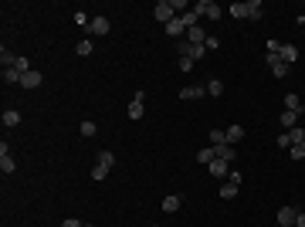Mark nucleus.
I'll use <instances>...</instances> for the list:
<instances>
[{
    "label": "nucleus",
    "mask_w": 305,
    "mask_h": 227,
    "mask_svg": "<svg viewBox=\"0 0 305 227\" xmlns=\"http://www.w3.org/2000/svg\"><path fill=\"white\" fill-rule=\"evenodd\" d=\"M295 217H299L295 207H282L278 210V227H295Z\"/></svg>",
    "instance_id": "39448f33"
},
{
    "label": "nucleus",
    "mask_w": 305,
    "mask_h": 227,
    "mask_svg": "<svg viewBox=\"0 0 305 227\" xmlns=\"http://www.w3.org/2000/svg\"><path fill=\"white\" fill-rule=\"evenodd\" d=\"M0 122H3L7 129H14V126H20V112H17V109H7V112L0 115Z\"/></svg>",
    "instance_id": "2eb2a0df"
},
{
    "label": "nucleus",
    "mask_w": 305,
    "mask_h": 227,
    "mask_svg": "<svg viewBox=\"0 0 305 227\" xmlns=\"http://www.w3.org/2000/svg\"><path fill=\"white\" fill-rule=\"evenodd\" d=\"M129 119H143V102H129Z\"/></svg>",
    "instance_id": "c756f323"
},
{
    "label": "nucleus",
    "mask_w": 305,
    "mask_h": 227,
    "mask_svg": "<svg viewBox=\"0 0 305 227\" xmlns=\"http://www.w3.org/2000/svg\"><path fill=\"white\" fill-rule=\"evenodd\" d=\"M197 10H200L204 17H210V20H217V17H221V7H217L214 0H200V3H197Z\"/></svg>",
    "instance_id": "423d86ee"
},
{
    "label": "nucleus",
    "mask_w": 305,
    "mask_h": 227,
    "mask_svg": "<svg viewBox=\"0 0 305 227\" xmlns=\"http://www.w3.org/2000/svg\"><path fill=\"white\" fill-rule=\"evenodd\" d=\"M163 210H166V214H176V210H180V197H176V193L163 197Z\"/></svg>",
    "instance_id": "412c9836"
},
{
    "label": "nucleus",
    "mask_w": 305,
    "mask_h": 227,
    "mask_svg": "<svg viewBox=\"0 0 305 227\" xmlns=\"http://www.w3.org/2000/svg\"><path fill=\"white\" fill-rule=\"evenodd\" d=\"M237 193H241V183H230V180L221 183V200H234Z\"/></svg>",
    "instance_id": "6e6552de"
},
{
    "label": "nucleus",
    "mask_w": 305,
    "mask_h": 227,
    "mask_svg": "<svg viewBox=\"0 0 305 227\" xmlns=\"http://www.w3.org/2000/svg\"><path fill=\"white\" fill-rule=\"evenodd\" d=\"M193 65H197L193 58H180V72H193Z\"/></svg>",
    "instance_id": "473e14b6"
},
{
    "label": "nucleus",
    "mask_w": 305,
    "mask_h": 227,
    "mask_svg": "<svg viewBox=\"0 0 305 227\" xmlns=\"http://www.w3.org/2000/svg\"><path fill=\"white\" fill-rule=\"evenodd\" d=\"M204 95H207V88H197V85L180 88V98H183V102H190V98H204Z\"/></svg>",
    "instance_id": "1a4fd4ad"
},
{
    "label": "nucleus",
    "mask_w": 305,
    "mask_h": 227,
    "mask_svg": "<svg viewBox=\"0 0 305 227\" xmlns=\"http://www.w3.org/2000/svg\"><path fill=\"white\" fill-rule=\"evenodd\" d=\"M268 68H271V75H275V78L288 75V65L282 61V55H268Z\"/></svg>",
    "instance_id": "7ed1b4c3"
},
{
    "label": "nucleus",
    "mask_w": 305,
    "mask_h": 227,
    "mask_svg": "<svg viewBox=\"0 0 305 227\" xmlns=\"http://www.w3.org/2000/svg\"><path fill=\"white\" fill-rule=\"evenodd\" d=\"M302 146H305V143H302Z\"/></svg>",
    "instance_id": "ea45409f"
},
{
    "label": "nucleus",
    "mask_w": 305,
    "mask_h": 227,
    "mask_svg": "<svg viewBox=\"0 0 305 227\" xmlns=\"http://www.w3.org/2000/svg\"><path fill=\"white\" fill-rule=\"evenodd\" d=\"M61 227H85V224H81V221H75V217H68V221H65Z\"/></svg>",
    "instance_id": "e433bc0d"
},
{
    "label": "nucleus",
    "mask_w": 305,
    "mask_h": 227,
    "mask_svg": "<svg viewBox=\"0 0 305 227\" xmlns=\"http://www.w3.org/2000/svg\"><path fill=\"white\" fill-rule=\"evenodd\" d=\"M95 132H98V126H95V122H88V119H85V122H81V136H88V139H92V136H95Z\"/></svg>",
    "instance_id": "7c9ffc66"
},
{
    "label": "nucleus",
    "mask_w": 305,
    "mask_h": 227,
    "mask_svg": "<svg viewBox=\"0 0 305 227\" xmlns=\"http://www.w3.org/2000/svg\"><path fill=\"white\" fill-rule=\"evenodd\" d=\"M299 119H302V115H299V112H292V109H285V112H282V119H278V122H282V126H285V132H288V129H295V126H299Z\"/></svg>",
    "instance_id": "9d476101"
},
{
    "label": "nucleus",
    "mask_w": 305,
    "mask_h": 227,
    "mask_svg": "<svg viewBox=\"0 0 305 227\" xmlns=\"http://www.w3.org/2000/svg\"><path fill=\"white\" fill-rule=\"evenodd\" d=\"M176 51H180V58H193V61H200V58L207 55V44H190V41L183 38V41H176Z\"/></svg>",
    "instance_id": "f257e3e1"
},
{
    "label": "nucleus",
    "mask_w": 305,
    "mask_h": 227,
    "mask_svg": "<svg viewBox=\"0 0 305 227\" xmlns=\"http://www.w3.org/2000/svg\"><path fill=\"white\" fill-rule=\"evenodd\" d=\"M105 176H109V170H105L102 163H95V170H92V180H95V183H102Z\"/></svg>",
    "instance_id": "cd10ccee"
},
{
    "label": "nucleus",
    "mask_w": 305,
    "mask_h": 227,
    "mask_svg": "<svg viewBox=\"0 0 305 227\" xmlns=\"http://www.w3.org/2000/svg\"><path fill=\"white\" fill-rule=\"evenodd\" d=\"M210 143L214 146H228V132L224 129H210Z\"/></svg>",
    "instance_id": "5701e85b"
},
{
    "label": "nucleus",
    "mask_w": 305,
    "mask_h": 227,
    "mask_svg": "<svg viewBox=\"0 0 305 227\" xmlns=\"http://www.w3.org/2000/svg\"><path fill=\"white\" fill-rule=\"evenodd\" d=\"M20 72H17V68H3V81H7V85H14V81H17V85H20Z\"/></svg>",
    "instance_id": "393cba45"
},
{
    "label": "nucleus",
    "mask_w": 305,
    "mask_h": 227,
    "mask_svg": "<svg viewBox=\"0 0 305 227\" xmlns=\"http://www.w3.org/2000/svg\"><path fill=\"white\" fill-rule=\"evenodd\" d=\"M285 109H292V112H299V115H302V112H305L302 98H299L295 92H288V95H285Z\"/></svg>",
    "instance_id": "dca6fc26"
},
{
    "label": "nucleus",
    "mask_w": 305,
    "mask_h": 227,
    "mask_svg": "<svg viewBox=\"0 0 305 227\" xmlns=\"http://www.w3.org/2000/svg\"><path fill=\"white\" fill-rule=\"evenodd\" d=\"M214 159H217V150H214V146H207V150L197 152V163H204V166H210Z\"/></svg>",
    "instance_id": "aec40b11"
},
{
    "label": "nucleus",
    "mask_w": 305,
    "mask_h": 227,
    "mask_svg": "<svg viewBox=\"0 0 305 227\" xmlns=\"http://www.w3.org/2000/svg\"><path fill=\"white\" fill-rule=\"evenodd\" d=\"M295 227H305V210H299V217H295Z\"/></svg>",
    "instance_id": "4c0bfd02"
},
{
    "label": "nucleus",
    "mask_w": 305,
    "mask_h": 227,
    "mask_svg": "<svg viewBox=\"0 0 305 227\" xmlns=\"http://www.w3.org/2000/svg\"><path fill=\"white\" fill-rule=\"evenodd\" d=\"M152 14H156V20H163V24H170V20L176 17V10H173V3H170V0H159V3L152 7Z\"/></svg>",
    "instance_id": "f03ea898"
},
{
    "label": "nucleus",
    "mask_w": 305,
    "mask_h": 227,
    "mask_svg": "<svg viewBox=\"0 0 305 227\" xmlns=\"http://www.w3.org/2000/svg\"><path fill=\"white\" fill-rule=\"evenodd\" d=\"M268 55H282V44L278 41H268Z\"/></svg>",
    "instance_id": "f704fd0d"
},
{
    "label": "nucleus",
    "mask_w": 305,
    "mask_h": 227,
    "mask_svg": "<svg viewBox=\"0 0 305 227\" xmlns=\"http://www.w3.org/2000/svg\"><path fill=\"white\" fill-rule=\"evenodd\" d=\"M14 68H17V72H20V75H27V72H34V68H31V61H27V58H17V65H14Z\"/></svg>",
    "instance_id": "2f4dec72"
},
{
    "label": "nucleus",
    "mask_w": 305,
    "mask_h": 227,
    "mask_svg": "<svg viewBox=\"0 0 305 227\" xmlns=\"http://www.w3.org/2000/svg\"><path fill=\"white\" fill-rule=\"evenodd\" d=\"M207 95H214V98L224 95V81H221V78H210V81H207Z\"/></svg>",
    "instance_id": "4be33fe9"
},
{
    "label": "nucleus",
    "mask_w": 305,
    "mask_h": 227,
    "mask_svg": "<svg viewBox=\"0 0 305 227\" xmlns=\"http://www.w3.org/2000/svg\"><path fill=\"white\" fill-rule=\"evenodd\" d=\"M261 14H265V10H261V0H251V3H248V17H251V20H258Z\"/></svg>",
    "instance_id": "a878e982"
},
{
    "label": "nucleus",
    "mask_w": 305,
    "mask_h": 227,
    "mask_svg": "<svg viewBox=\"0 0 305 227\" xmlns=\"http://www.w3.org/2000/svg\"><path fill=\"white\" fill-rule=\"evenodd\" d=\"M224 132H228V146H237V143L244 139V126H230Z\"/></svg>",
    "instance_id": "f3484780"
},
{
    "label": "nucleus",
    "mask_w": 305,
    "mask_h": 227,
    "mask_svg": "<svg viewBox=\"0 0 305 227\" xmlns=\"http://www.w3.org/2000/svg\"><path fill=\"white\" fill-rule=\"evenodd\" d=\"M207 170H210L214 176H221V180H224V176H230V163H224V159H214Z\"/></svg>",
    "instance_id": "f8f14e48"
},
{
    "label": "nucleus",
    "mask_w": 305,
    "mask_h": 227,
    "mask_svg": "<svg viewBox=\"0 0 305 227\" xmlns=\"http://www.w3.org/2000/svg\"><path fill=\"white\" fill-rule=\"evenodd\" d=\"M204 44H207V51H217V48H221V41H217V38H210V34H207V41H204Z\"/></svg>",
    "instance_id": "72a5a7b5"
},
{
    "label": "nucleus",
    "mask_w": 305,
    "mask_h": 227,
    "mask_svg": "<svg viewBox=\"0 0 305 227\" xmlns=\"http://www.w3.org/2000/svg\"><path fill=\"white\" fill-rule=\"evenodd\" d=\"M217 150V159H224V163H234L237 159V150L234 146H214Z\"/></svg>",
    "instance_id": "6ab92c4d"
},
{
    "label": "nucleus",
    "mask_w": 305,
    "mask_h": 227,
    "mask_svg": "<svg viewBox=\"0 0 305 227\" xmlns=\"http://www.w3.org/2000/svg\"><path fill=\"white\" fill-rule=\"evenodd\" d=\"M166 38H180V41L187 38V27H183V20H180V17H173V20L166 24Z\"/></svg>",
    "instance_id": "0eeeda50"
},
{
    "label": "nucleus",
    "mask_w": 305,
    "mask_h": 227,
    "mask_svg": "<svg viewBox=\"0 0 305 227\" xmlns=\"http://www.w3.org/2000/svg\"><path fill=\"white\" fill-rule=\"evenodd\" d=\"M109 27H112V24H109V17H92V24H88V31H92L95 38H105V34H109Z\"/></svg>",
    "instance_id": "20e7f679"
},
{
    "label": "nucleus",
    "mask_w": 305,
    "mask_h": 227,
    "mask_svg": "<svg viewBox=\"0 0 305 227\" xmlns=\"http://www.w3.org/2000/svg\"><path fill=\"white\" fill-rule=\"evenodd\" d=\"M75 51H78V55H81V58H88V55L95 51V44H92V41L85 38V41H78V48H75Z\"/></svg>",
    "instance_id": "bb28decb"
},
{
    "label": "nucleus",
    "mask_w": 305,
    "mask_h": 227,
    "mask_svg": "<svg viewBox=\"0 0 305 227\" xmlns=\"http://www.w3.org/2000/svg\"><path fill=\"white\" fill-rule=\"evenodd\" d=\"M230 17H248V3H230Z\"/></svg>",
    "instance_id": "c85d7f7f"
},
{
    "label": "nucleus",
    "mask_w": 305,
    "mask_h": 227,
    "mask_svg": "<svg viewBox=\"0 0 305 227\" xmlns=\"http://www.w3.org/2000/svg\"><path fill=\"white\" fill-rule=\"evenodd\" d=\"M187 41H190V44H204V41H207L204 27H200V24H197V27H190V31H187Z\"/></svg>",
    "instance_id": "a211bd4d"
},
{
    "label": "nucleus",
    "mask_w": 305,
    "mask_h": 227,
    "mask_svg": "<svg viewBox=\"0 0 305 227\" xmlns=\"http://www.w3.org/2000/svg\"><path fill=\"white\" fill-rule=\"evenodd\" d=\"M0 173H14V159L7 152V143H0Z\"/></svg>",
    "instance_id": "9b49d317"
},
{
    "label": "nucleus",
    "mask_w": 305,
    "mask_h": 227,
    "mask_svg": "<svg viewBox=\"0 0 305 227\" xmlns=\"http://www.w3.org/2000/svg\"><path fill=\"white\" fill-rule=\"evenodd\" d=\"M292 159H305V146H292Z\"/></svg>",
    "instance_id": "c9c22d12"
},
{
    "label": "nucleus",
    "mask_w": 305,
    "mask_h": 227,
    "mask_svg": "<svg viewBox=\"0 0 305 227\" xmlns=\"http://www.w3.org/2000/svg\"><path fill=\"white\" fill-rule=\"evenodd\" d=\"M98 163H102V166H105V170H112V166H115V152L102 150V152H98Z\"/></svg>",
    "instance_id": "b1692460"
},
{
    "label": "nucleus",
    "mask_w": 305,
    "mask_h": 227,
    "mask_svg": "<svg viewBox=\"0 0 305 227\" xmlns=\"http://www.w3.org/2000/svg\"><path fill=\"white\" fill-rule=\"evenodd\" d=\"M41 81H44V75H41V72H27V75L20 78V85H24V88H41Z\"/></svg>",
    "instance_id": "ddd939ff"
},
{
    "label": "nucleus",
    "mask_w": 305,
    "mask_h": 227,
    "mask_svg": "<svg viewBox=\"0 0 305 227\" xmlns=\"http://www.w3.org/2000/svg\"><path fill=\"white\" fill-rule=\"evenodd\" d=\"M299 24H302V27H305V14H302V17H299Z\"/></svg>",
    "instance_id": "58836bf2"
},
{
    "label": "nucleus",
    "mask_w": 305,
    "mask_h": 227,
    "mask_svg": "<svg viewBox=\"0 0 305 227\" xmlns=\"http://www.w3.org/2000/svg\"><path fill=\"white\" fill-rule=\"evenodd\" d=\"M282 61H285V65H295V61H299V48H295V44H282Z\"/></svg>",
    "instance_id": "4468645a"
}]
</instances>
